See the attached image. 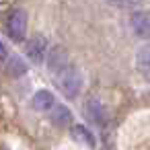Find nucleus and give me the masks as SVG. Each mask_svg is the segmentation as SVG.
<instances>
[{
    "mask_svg": "<svg viewBox=\"0 0 150 150\" xmlns=\"http://www.w3.org/2000/svg\"><path fill=\"white\" fill-rule=\"evenodd\" d=\"M58 76V88L66 95V97H70V99H74L78 93H80V88H82V72L74 66V64H68L60 74H56Z\"/></svg>",
    "mask_w": 150,
    "mask_h": 150,
    "instance_id": "f257e3e1",
    "label": "nucleus"
},
{
    "mask_svg": "<svg viewBox=\"0 0 150 150\" xmlns=\"http://www.w3.org/2000/svg\"><path fill=\"white\" fill-rule=\"evenodd\" d=\"M6 35L15 41L21 43L27 35V13L23 8H15L8 19H6Z\"/></svg>",
    "mask_w": 150,
    "mask_h": 150,
    "instance_id": "f03ea898",
    "label": "nucleus"
},
{
    "mask_svg": "<svg viewBox=\"0 0 150 150\" xmlns=\"http://www.w3.org/2000/svg\"><path fill=\"white\" fill-rule=\"evenodd\" d=\"M84 117H86L93 125H97V127L105 125V121H107V111H105L101 99L88 97V99L84 101Z\"/></svg>",
    "mask_w": 150,
    "mask_h": 150,
    "instance_id": "7ed1b4c3",
    "label": "nucleus"
},
{
    "mask_svg": "<svg viewBox=\"0 0 150 150\" xmlns=\"http://www.w3.org/2000/svg\"><path fill=\"white\" fill-rule=\"evenodd\" d=\"M47 39L43 35H33L29 41H27V58L33 62V64H43L45 62V56H47Z\"/></svg>",
    "mask_w": 150,
    "mask_h": 150,
    "instance_id": "20e7f679",
    "label": "nucleus"
},
{
    "mask_svg": "<svg viewBox=\"0 0 150 150\" xmlns=\"http://www.w3.org/2000/svg\"><path fill=\"white\" fill-rule=\"evenodd\" d=\"M129 27L140 39H150V11H136L129 17Z\"/></svg>",
    "mask_w": 150,
    "mask_h": 150,
    "instance_id": "39448f33",
    "label": "nucleus"
},
{
    "mask_svg": "<svg viewBox=\"0 0 150 150\" xmlns=\"http://www.w3.org/2000/svg\"><path fill=\"white\" fill-rule=\"evenodd\" d=\"M68 64H70V62H68V54H66V50H64L62 45H54V47L47 50V64H45V66H47L50 72L60 74Z\"/></svg>",
    "mask_w": 150,
    "mask_h": 150,
    "instance_id": "423d86ee",
    "label": "nucleus"
},
{
    "mask_svg": "<svg viewBox=\"0 0 150 150\" xmlns=\"http://www.w3.org/2000/svg\"><path fill=\"white\" fill-rule=\"evenodd\" d=\"M70 134H72V140L80 142V144H82V146H86V148H95V144H97V140H95V134H93V132H91L86 125H80V123H76V125H72Z\"/></svg>",
    "mask_w": 150,
    "mask_h": 150,
    "instance_id": "0eeeda50",
    "label": "nucleus"
},
{
    "mask_svg": "<svg viewBox=\"0 0 150 150\" xmlns=\"http://www.w3.org/2000/svg\"><path fill=\"white\" fill-rule=\"evenodd\" d=\"M54 105H56V97L50 93V91H45V88H41V91H37L35 95H33V109H37V111H52L54 109Z\"/></svg>",
    "mask_w": 150,
    "mask_h": 150,
    "instance_id": "6e6552de",
    "label": "nucleus"
},
{
    "mask_svg": "<svg viewBox=\"0 0 150 150\" xmlns=\"http://www.w3.org/2000/svg\"><path fill=\"white\" fill-rule=\"evenodd\" d=\"M50 117H52V123L56 127H66L72 123V113L64 105H54V109L50 111Z\"/></svg>",
    "mask_w": 150,
    "mask_h": 150,
    "instance_id": "1a4fd4ad",
    "label": "nucleus"
},
{
    "mask_svg": "<svg viewBox=\"0 0 150 150\" xmlns=\"http://www.w3.org/2000/svg\"><path fill=\"white\" fill-rule=\"evenodd\" d=\"M6 74L8 76H23L25 72H27V64L23 62V58L21 56H8V60H6Z\"/></svg>",
    "mask_w": 150,
    "mask_h": 150,
    "instance_id": "9d476101",
    "label": "nucleus"
},
{
    "mask_svg": "<svg viewBox=\"0 0 150 150\" xmlns=\"http://www.w3.org/2000/svg\"><path fill=\"white\" fill-rule=\"evenodd\" d=\"M138 62L144 66L146 64V68H150V47H146V50H142L140 52V56H138Z\"/></svg>",
    "mask_w": 150,
    "mask_h": 150,
    "instance_id": "9b49d317",
    "label": "nucleus"
},
{
    "mask_svg": "<svg viewBox=\"0 0 150 150\" xmlns=\"http://www.w3.org/2000/svg\"><path fill=\"white\" fill-rule=\"evenodd\" d=\"M105 2L111 6H117V8H125V6H129L132 0H105Z\"/></svg>",
    "mask_w": 150,
    "mask_h": 150,
    "instance_id": "f8f14e48",
    "label": "nucleus"
},
{
    "mask_svg": "<svg viewBox=\"0 0 150 150\" xmlns=\"http://www.w3.org/2000/svg\"><path fill=\"white\" fill-rule=\"evenodd\" d=\"M8 60V50H6V45L0 41V62H6Z\"/></svg>",
    "mask_w": 150,
    "mask_h": 150,
    "instance_id": "ddd939ff",
    "label": "nucleus"
}]
</instances>
